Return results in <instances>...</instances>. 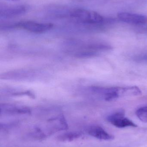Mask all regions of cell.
I'll list each match as a JSON object with an SVG mask.
<instances>
[{
    "label": "cell",
    "instance_id": "4",
    "mask_svg": "<svg viewBox=\"0 0 147 147\" xmlns=\"http://www.w3.org/2000/svg\"><path fill=\"white\" fill-rule=\"evenodd\" d=\"M28 7L25 5H1L0 17L3 19L13 18L25 13Z\"/></svg>",
    "mask_w": 147,
    "mask_h": 147
},
{
    "label": "cell",
    "instance_id": "8",
    "mask_svg": "<svg viewBox=\"0 0 147 147\" xmlns=\"http://www.w3.org/2000/svg\"><path fill=\"white\" fill-rule=\"evenodd\" d=\"M1 112L10 114H29L31 112L30 109L25 106H16L14 105L3 104L1 105Z\"/></svg>",
    "mask_w": 147,
    "mask_h": 147
},
{
    "label": "cell",
    "instance_id": "6",
    "mask_svg": "<svg viewBox=\"0 0 147 147\" xmlns=\"http://www.w3.org/2000/svg\"><path fill=\"white\" fill-rule=\"evenodd\" d=\"M88 134L91 136L103 140H112L114 136L106 132L102 127L94 126L90 127L88 130Z\"/></svg>",
    "mask_w": 147,
    "mask_h": 147
},
{
    "label": "cell",
    "instance_id": "7",
    "mask_svg": "<svg viewBox=\"0 0 147 147\" xmlns=\"http://www.w3.org/2000/svg\"><path fill=\"white\" fill-rule=\"evenodd\" d=\"M115 90L119 97L134 96H140L142 94L140 89L137 86L115 87Z\"/></svg>",
    "mask_w": 147,
    "mask_h": 147
},
{
    "label": "cell",
    "instance_id": "3",
    "mask_svg": "<svg viewBox=\"0 0 147 147\" xmlns=\"http://www.w3.org/2000/svg\"><path fill=\"white\" fill-rule=\"evenodd\" d=\"M107 119L109 122L117 128H123L127 127H137V125L125 117V113L122 110L108 116Z\"/></svg>",
    "mask_w": 147,
    "mask_h": 147
},
{
    "label": "cell",
    "instance_id": "2",
    "mask_svg": "<svg viewBox=\"0 0 147 147\" xmlns=\"http://www.w3.org/2000/svg\"><path fill=\"white\" fill-rule=\"evenodd\" d=\"M53 26V24L51 23H39L31 21H25L11 25L7 28H19L31 32L42 33L51 30Z\"/></svg>",
    "mask_w": 147,
    "mask_h": 147
},
{
    "label": "cell",
    "instance_id": "10",
    "mask_svg": "<svg viewBox=\"0 0 147 147\" xmlns=\"http://www.w3.org/2000/svg\"><path fill=\"white\" fill-rule=\"evenodd\" d=\"M136 115L142 121L147 123V106L138 109L136 111Z\"/></svg>",
    "mask_w": 147,
    "mask_h": 147
},
{
    "label": "cell",
    "instance_id": "9",
    "mask_svg": "<svg viewBox=\"0 0 147 147\" xmlns=\"http://www.w3.org/2000/svg\"><path fill=\"white\" fill-rule=\"evenodd\" d=\"M81 134L77 133H66L59 137V139L62 141H70L77 139L81 136Z\"/></svg>",
    "mask_w": 147,
    "mask_h": 147
},
{
    "label": "cell",
    "instance_id": "1",
    "mask_svg": "<svg viewBox=\"0 0 147 147\" xmlns=\"http://www.w3.org/2000/svg\"><path fill=\"white\" fill-rule=\"evenodd\" d=\"M65 16L86 25H98L104 20L103 17L97 12L83 8H74L66 11Z\"/></svg>",
    "mask_w": 147,
    "mask_h": 147
},
{
    "label": "cell",
    "instance_id": "5",
    "mask_svg": "<svg viewBox=\"0 0 147 147\" xmlns=\"http://www.w3.org/2000/svg\"><path fill=\"white\" fill-rule=\"evenodd\" d=\"M118 19L125 23L140 26L146 23L147 17L143 15L129 12H120L117 14Z\"/></svg>",
    "mask_w": 147,
    "mask_h": 147
},
{
    "label": "cell",
    "instance_id": "11",
    "mask_svg": "<svg viewBox=\"0 0 147 147\" xmlns=\"http://www.w3.org/2000/svg\"><path fill=\"white\" fill-rule=\"evenodd\" d=\"M10 1H19V0H10Z\"/></svg>",
    "mask_w": 147,
    "mask_h": 147
}]
</instances>
